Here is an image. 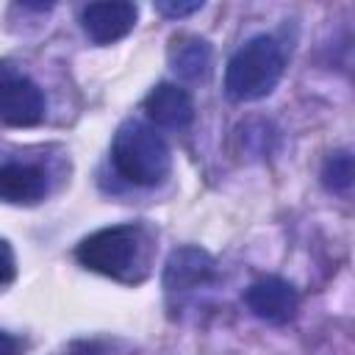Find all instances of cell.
<instances>
[{
	"label": "cell",
	"mask_w": 355,
	"mask_h": 355,
	"mask_svg": "<svg viewBox=\"0 0 355 355\" xmlns=\"http://www.w3.org/2000/svg\"><path fill=\"white\" fill-rule=\"evenodd\" d=\"M144 227L139 222H119V225H108L100 227L94 233H89L86 239H80V244L75 247V258L80 266L122 280V283H133L139 280V269H144Z\"/></svg>",
	"instance_id": "6da1fadb"
},
{
	"label": "cell",
	"mask_w": 355,
	"mask_h": 355,
	"mask_svg": "<svg viewBox=\"0 0 355 355\" xmlns=\"http://www.w3.org/2000/svg\"><path fill=\"white\" fill-rule=\"evenodd\" d=\"M286 69L283 47L275 36L258 33L247 39L225 67V94L233 103H255L269 97Z\"/></svg>",
	"instance_id": "7a4b0ae2"
},
{
	"label": "cell",
	"mask_w": 355,
	"mask_h": 355,
	"mask_svg": "<svg viewBox=\"0 0 355 355\" xmlns=\"http://www.w3.org/2000/svg\"><path fill=\"white\" fill-rule=\"evenodd\" d=\"M111 164L133 186H158L172 169L166 139L141 119H128L116 128L111 141Z\"/></svg>",
	"instance_id": "3957f363"
},
{
	"label": "cell",
	"mask_w": 355,
	"mask_h": 355,
	"mask_svg": "<svg viewBox=\"0 0 355 355\" xmlns=\"http://www.w3.org/2000/svg\"><path fill=\"white\" fill-rule=\"evenodd\" d=\"M244 305L255 319L266 324H288L300 311V294L288 280L277 275H266L247 286Z\"/></svg>",
	"instance_id": "277c9868"
},
{
	"label": "cell",
	"mask_w": 355,
	"mask_h": 355,
	"mask_svg": "<svg viewBox=\"0 0 355 355\" xmlns=\"http://www.w3.org/2000/svg\"><path fill=\"white\" fill-rule=\"evenodd\" d=\"M214 280H216V261L208 250H202L197 244L175 247L169 252V258L164 263V275H161V286L169 294L194 291Z\"/></svg>",
	"instance_id": "5b68a950"
},
{
	"label": "cell",
	"mask_w": 355,
	"mask_h": 355,
	"mask_svg": "<svg viewBox=\"0 0 355 355\" xmlns=\"http://www.w3.org/2000/svg\"><path fill=\"white\" fill-rule=\"evenodd\" d=\"M44 92L25 75H11L0 86V122L8 128H33L44 119Z\"/></svg>",
	"instance_id": "8992f818"
},
{
	"label": "cell",
	"mask_w": 355,
	"mask_h": 355,
	"mask_svg": "<svg viewBox=\"0 0 355 355\" xmlns=\"http://www.w3.org/2000/svg\"><path fill=\"white\" fill-rule=\"evenodd\" d=\"M139 19V6L128 0L89 3L80 14V25L94 44H114L125 39Z\"/></svg>",
	"instance_id": "52a82bcc"
},
{
	"label": "cell",
	"mask_w": 355,
	"mask_h": 355,
	"mask_svg": "<svg viewBox=\"0 0 355 355\" xmlns=\"http://www.w3.org/2000/svg\"><path fill=\"white\" fill-rule=\"evenodd\" d=\"M141 108L150 116V122H155L158 128H169V130H183L194 119V100H191V94L183 86L169 83V80L153 86L147 92Z\"/></svg>",
	"instance_id": "ba28073f"
},
{
	"label": "cell",
	"mask_w": 355,
	"mask_h": 355,
	"mask_svg": "<svg viewBox=\"0 0 355 355\" xmlns=\"http://www.w3.org/2000/svg\"><path fill=\"white\" fill-rule=\"evenodd\" d=\"M47 194V172L36 164H0V200L14 205H33Z\"/></svg>",
	"instance_id": "9c48e42d"
},
{
	"label": "cell",
	"mask_w": 355,
	"mask_h": 355,
	"mask_svg": "<svg viewBox=\"0 0 355 355\" xmlns=\"http://www.w3.org/2000/svg\"><path fill=\"white\" fill-rule=\"evenodd\" d=\"M169 67L186 78V80H205L211 75V64H214V50L205 39L194 36V33H178L169 42Z\"/></svg>",
	"instance_id": "30bf717a"
},
{
	"label": "cell",
	"mask_w": 355,
	"mask_h": 355,
	"mask_svg": "<svg viewBox=\"0 0 355 355\" xmlns=\"http://www.w3.org/2000/svg\"><path fill=\"white\" fill-rule=\"evenodd\" d=\"M319 178H322V186L327 191H333V194L349 191V186H352V153L349 150L330 153L324 158V164H322Z\"/></svg>",
	"instance_id": "8fae6325"
},
{
	"label": "cell",
	"mask_w": 355,
	"mask_h": 355,
	"mask_svg": "<svg viewBox=\"0 0 355 355\" xmlns=\"http://www.w3.org/2000/svg\"><path fill=\"white\" fill-rule=\"evenodd\" d=\"M202 8V0H191V3H180V0H161L155 3V11L169 17V19H180V17H189L194 11Z\"/></svg>",
	"instance_id": "7c38bea8"
},
{
	"label": "cell",
	"mask_w": 355,
	"mask_h": 355,
	"mask_svg": "<svg viewBox=\"0 0 355 355\" xmlns=\"http://www.w3.org/2000/svg\"><path fill=\"white\" fill-rule=\"evenodd\" d=\"M67 355H111V352L97 341H78V344L69 347Z\"/></svg>",
	"instance_id": "4fadbf2b"
},
{
	"label": "cell",
	"mask_w": 355,
	"mask_h": 355,
	"mask_svg": "<svg viewBox=\"0 0 355 355\" xmlns=\"http://www.w3.org/2000/svg\"><path fill=\"white\" fill-rule=\"evenodd\" d=\"M11 277H14V258L8 255V250L0 247V286L11 283Z\"/></svg>",
	"instance_id": "5bb4252c"
},
{
	"label": "cell",
	"mask_w": 355,
	"mask_h": 355,
	"mask_svg": "<svg viewBox=\"0 0 355 355\" xmlns=\"http://www.w3.org/2000/svg\"><path fill=\"white\" fill-rule=\"evenodd\" d=\"M0 355H19V338L0 330Z\"/></svg>",
	"instance_id": "9a60e30c"
},
{
	"label": "cell",
	"mask_w": 355,
	"mask_h": 355,
	"mask_svg": "<svg viewBox=\"0 0 355 355\" xmlns=\"http://www.w3.org/2000/svg\"><path fill=\"white\" fill-rule=\"evenodd\" d=\"M11 75H17V72H14V69H11L6 61H0V86H3V83H6Z\"/></svg>",
	"instance_id": "2e32d148"
}]
</instances>
